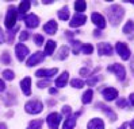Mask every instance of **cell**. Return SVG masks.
<instances>
[{
    "label": "cell",
    "mask_w": 134,
    "mask_h": 129,
    "mask_svg": "<svg viewBox=\"0 0 134 129\" xmlns=\"http://www.w3.org/2000/svg\"><path fill=\"white\" fill-rule=\"evenodd\" d=\"M108 19H110V22H111L114 26H116L118 23L121 22V19L123 18V10L119 7V5H116V4H114V5H111L110 7V10H108Z\"/></svg>",
    "instance_id": "cell-1"
},
{
    "label": "cell",
    "mask_w": 134,
    "mask_h": 129,
    "mask_svg": "<svg viewBox=\"0 0 134 129\" xmlns=\"http://www.w3.org/2000/svg\"><path fill=\"white\" fill-rule=\"evenodd\" d=\"M25 109H26L27 113H30V114H38V113L42 112L43 105H42V102H39V101L34 100V101L27 102V104L25 105Z\"/></svg>",
    "instance_id": "cell-2"
},
{
    "label": "cell",
    "mask_w": 134,
    "mask_h": 129,
    "mask_svg": "<svg viewBox=\"0 0 134 129\" xmlns=\"http://www.w3.org/2000/svg\"><path fill=\"white\" fill-rule=\"evenodd\" d=\"M16 18H18V11L14 7H10L7 11V16H5V27L7 28H12L16 23Z\"/></svg>",
    "instance_id": "cell-3"
},
{
    "label": "cell",
    "mask_w": 134,
    "mask_h": 129,
    "mask_svg": "<svg viewBox=\"0 0 134 129\" xmlns=\"http://www.w3.org/2000/svg\"><path fill=\"white\" fill-rule=\"evenodd\" d=\"M115 48H116V53L119 54V56H121L123 61H127L130 58V50H129V47L126 46V43L118 42L116 46H115Z\"/></svg>",
    "instance_id": "cell-4"
},
{
    "label": "cell",
    "mask_w": 134,
    "mask_h": 129,
    "mask_svg": "<svg viewBox=\"0 0 134 129\" xmlns=\"http://www.w3.org/2000/svg\"><path fill=\"white\" fill-rule=\"evenodd\" d=\"M107 70H108V71H113V73H115L116 77H118V79H119V81H123V79H125L126 71H125V67L122 66V64L114 63V64H111V66H108V67H107Z\"/></svg>",
    "instance_id": "cell-5"
},
{
    "label": "cell",
    "mask_w": 134,
    "mask_h": 129,
    "mask_svg": "<svg viewBox=\"0 0 134 129\" xmlns=\"http://www.w3.org/2000/svg\"><path fill=\"white\" fill-rule=\"evenodd\" d=\"M46 121H48L50 129H58V125L61 122L60 113H50V114L48 116V118H46Z\"/></svg>",
    "instance_id": "cell-6"
},
{
    "label": "cell",
    "mask_w": 134,
    "mask_h": 129,
    "mask_svg": "<svg viewBox=\"0 0 134 129\" xmlns=\"http://www.w3.org/2000/svg\"><path fill=\"white\" fill-rule=\"evenodd\" d=\"M43 58H45V54L41 53V51H37V53H34V54L29 58L27 66H29V67H33V66H35V64H38L39 62H42Z\"/></svg>",
    "instance_id": "cell-7"
},
{
    "label": "cell",
    "mask_w": 134,
    "mask_h": 129,
    "mask_svg": "<svg viewBox=\"0 0 134 129\" xmlns=\"http://www.w3.org/2000/svg\"><path fill=\"white\" fill-rule=\"evenodd\" d=\"M85 20H87V18H85V15H83V14H76L73 18H72V20H70V27H80V26H83V24L85 23Z\"/></svg>",
    "instance_id": "cell-8"
},
{
    "label": "cell",
    "mask_w": 134,
    "mask_h": 129,
    "mask_svg": "<svg viewBox=\"0 0 134 129\" xmlns=\"http://www.w3.org/2000/svg\"><path fill=\"white\" fill-rule=\"evenodd\" d=\"M15 53H16V56H18V59L22 62L23 59L27 56V54H29V48L25 46V44H16V47H15Z\"/></svg>",
    "instance_id": "cell-9"
},
{
    "label": "cell",
    "mask_w": 134,
    "mask_h": 129,
    "mask_svg": "<svg viewBox=\"0 0 134 129\" xmlns=\"http://www.w3.org/2000/svg\"><path fill=\"white\" fill-rule=\"evenodd\" d=\"M91 19H92V22L95 23L99 28H104L106 27V19L103 18V15H100L98 12H93L91 15Z\"/></svg>",
    "instance_id": "cell-10"
},
{
    "label": "cell",
    "mask_w": 134,
    "mask_h": 129,
    "mask_svg": "<svg viewBox=\"0 0 134 129\" xmlns=\"http://www.w3.org/2000/svg\"><path fill=\"white\" fill-rule=\"evenodd\" d=\"M25 22H26V26L30 27V28H35L38 27V24H39V19H38V16L34 15V14H30L27 15L26 18H25Z\"/></svg>",
    "instance_id": "cell-11"
},
{
    "label": "cell",
    "mask_w": 134,
    "mask_h": 129,
    "mask_svg": "<svg viewBox=\"0 0 134 129\" xmlns=\"http://www.w3.org/2000/svg\"><path fill=\"white\" fill-rule=\"evenodd\" d=\"M103 97L106 98V101H113L118 97V90L114 87H107L103 90Z\"/></svg>",
    "instance_id": "cell-12"
},
{
    "label": "cell",
    "mask_w": 134,
    "mask_h": 129,
    "mask_svg": "<svg viewBox=\"0 0 134 129\" xmlns=\"http://www.w3.org/2000/svg\"><path fill=\"white\" fill-rule=\"evenodd\" d=\"M57 69H50V70H46V69H41V70H38L37 73H35V75L37 77H39V78H43V77H46V78H49V77H53V75H56L57 74Z\"/></svg>",
    "instance_id": "cell-13"
},
{
    "label": "cell",
    "mask_w": 134,
    "mask_h": 129,
    "mask_svg": "<svg viewBox=\"0 0 134 129\" xmlns=\"http://www.w3.org/2000/svg\"><path fill=\"white\" fill-rule=\"evenodd\" d=\"M98 51L100 55H111L113 54V47L108 43H99L98 44Z\"/></svg>",
    "instance_id": "cell-14"
},
{
    "label": "cell",
    "mask_w": 134,
    "mask_h": 129,
    "mask_svg": "<svg viewBox=\"0 0 134 129\" xmlns=\"http://www.w3.org/2000/svg\"><path fill=\"white\" fill-rule=\"evenodd\" d=\"M20 87H22L23 94L30 95V94H31V79H30L29 77H26L25 79H22V82H20Z\"/></svg>",
    "instance_id": "cell-15"
},
{
    "label": "cell",
    "mask_w": 134,
    "mask_h": 129,
    "mask_svg": "<svg viewBox=\"0 0 134 129\" xmlns=\"http://www.w3.org/2000/svg\"><path fill=\"white\" fill-rule=\"evenodd\" d=\"M43 31L46 32V34H49V35L56 34V31H57V23L54 22V20H49L43 26Z\"/></svg>",
    "instance_id": "cell-16"
},
{
    "label": "cell",
    "mask_w": 134,
    "mask_h": 129,
    "mask_svg": "<svg viewBox=\"0 0 134 129\" xmlns=\"http://www.w3.org/2000/svg\"><path fill=\"white\" fill-rule=\"evenodd\" d=\"M68 78H69L68 71H64V73H62V74L56 79V86H58V87H64V86H66Z\"/></svg>",
    "instance_id": "cell-17"
},
{
    "label": "cell",
    "mask_w": 134,
    "mask_h": 129,
    "mask_svg": "<svg viewBox=\"0 0 134 129\" xmlns=\"http://www.w3.org/2000/svg\"><path fill=\"white\" fill-rule=\"evenodd\" d=\"M88 129H104V124L100 118H93L88 122Z\"/></svg>",
    "instance_id": "cell-18"
},
{
    "label": "cell",
    "mask_w": 134,
    "mask_h": 129,
    "mask_svg": "<svg viewBox=\"0 0 134 129\" xmlns=\"http://www.w3.org/2000/svg\"><path fill=\"white\" fill-rule=\"evenodd\" d=\"M98 108H100L102 110H103V112L106 113V114H107V116H108L110 118H111V121H115V120H116V114H115V113H114V112H113L111 109H108V108L104 104L99 102V104H98Z\"/></svg>",
    "instance_id": "cell-19"
},
{
    "label": "cell",
    "mask_w": 134,
    "mask_h": 129,
    "mask_svg": "<svg viewBox=\"0 0 134 129\" xmlns=\"http://www.w3.org/2000/svg\"><path fill=\"white\" fill-rule=\"evenodd\" d=\"M54 48H56V42L54 40H48L46 42V46H45V55H52L53 51H54Z\"/></svg>",
    "instance_id": "cell-20"
},
{
    "label": "cell",
    "mask_w": 134,
    "mask_h": 129,
    "mask_svg": "<svg viewBox=\"0 0 134 129\" xmlns=\"http://www.w3.org/2000/svg\"><path fill=\"white\" fill-rule=\"evenodd\" d=\"M30 5H31V3L29 2V0H23V2L19 4V12H20V15L23 16V15H25L29 10H30Z\"/></svg>",
    "instance_id": "cell-21"
},
{
    "label": "cell",
    "mask_w": 134,
    "mask_h": 129,
    "mask_svg": "<svg viewBox=\"0 0 134 129\" xmlns=\"http://www.w3.org/2000/svg\"><path fill=\"white\" fill-rule=\"evenodd\" d=\"M76 117H77V114L68 117L66 121H65V124H64V129H73L75 124H76Z\"/></svg>",
    "instance_id": "cell-22"
},
{
    "label": "cell",
    "mask_w": 134,
    "mask_h": 129,
    "mask_svg": "<svg viewBox=\"0 0 134 129\" xmlns=\"http://www.w3.org/2000/svg\"><path fill=\"white\" fill-rule=\"evenodd\" d=\"M85 7H87V3L84 0H77L75 3V10L77 11L76 14H81L83 11H85Z\"/></svg>",
    "instance_id": "cell-23"
},
{
    "label": "cell",
    "mask_w": 134,
    "mask_h": 129,
    "mask_svg": "<svg viewBox=\"0 0 134 129\" xmlns=\"http://www.w3.org/2000/svg\"><path fill=\"white\" fill-rule=\"evenodd\" d=\"M58 18L62 20H68L69 19V11H68V7H64L58 11Z\"/></svg>",
    "instance_id": "cell-24"
},
{
    "label": "cell",
    "mask_w": 134,
    "mask_h": 129,
    "mask_svg": "<svg viewBox=\"0 0 134 129\" xmlns=\"http://www.w3.org/2000/svg\"><path fill=\"white\" fill-rule=\"evenodd\" d=\"M92 95H93V92H92V90H87V92L83 94V98H81L83 104H90V102L92 101Z\"/></svg>",
    "instance_id": "cell-25"
},
{
    "label": "cell",
    "mask_w": 134,
    "mask_h": 129,
    "mask_svg": "<svg viewBox=\"0 0 134 129\" xmlns=\"http://www.w3.org/2000/svg\"><path fill=\"white\" fill-rule=\"evenodd\" d=\"M41 126H42V120H34L30 122L27 129H41Z\"/></svg>",
    "instance_id": "cell-26"
},
{
    "label": "cell",
    "mask_w": 134,
    "mask_h": 129,
    "mask_svg": "<svg viewBox=\"0 0 134 129\" xmlns=\"http://www.w3.org/2000/svg\"><path fill=\"white\" fill-rule=\"evenodd\" d=\"M134 31V23L131 20H129L127 23L125 24V27H123V32L125 34H130V32Z\"/></svg>",
    "instance_id": "cell-27"
},
{
    "label": "cell",
    "mask_w": 134,
    "mask_h": 129,
    "mask_svg": "<svg viewBox=\"0 0 134 129\" xmlns=\"http://www.w3.org/2000/svg\"><path fill=\"white\" fill-rule=\"evenodd\" d=\"M70 85H72L73 87H76V89H81L83 86H84V82L81 79H77V78H75V79H72V82H70Z\"/></svg>",
    "instance_id": "cell-28"
},
{
    "label": "cell",
    "mask_w": 134,
    "mask_h": 129,
    "mask_svg": "<svg viewBox=\"0 0 134 129\" xmlns=\"http://www.w3.org/2000/svg\"><path fill=\"white\" fill-rule=\"evenodd\" d=\"M81 50H83L84 54H91V53L93 51V47H92L91 44H83V46H81Z\"/></svg>",
    "instance_id": "cell-29"
},
{
    "label": "cell",
    "mask_w": 134,
    "mask_h": 129,
    "mask_svg": "<svg viewBox=\"0 0 134 129\" xmlns=\"http://www.w3.org/2000/svg\"><path fill=\"white\" fill-rule=\"evenodd\" d=\"M66 55H68V47H66V46H62V47H61V50H60L58 58H60V59H64Z\"/></svg>",
    "instance_id": "cell-30"
},
{
    "label": "cell",
    "mask_w": 134,
    "mask_h": 129,
    "mask_svg": "<svg viewBox=\"0 0 134 129\" xmlns=\"http://www.w3.org/2000/svg\"><path fill=\"white\" fill-rule=\"evenodd\" d=\"M3 77L5 78V79H8V81H11V79H14V73L11 71V70H4L3 71Z\"/></svg>",
    "instance_id": "cell-31"
},
{
    "label": "cell",
    "mask_w": 134,
    "mask_h": 129,
    "mask_svg": "<svg viewBox=\"0 0 134 129\" xmlns=\"http://www.w3.org/2000/svg\"><path fill=\"white\" fill-rule=\"evenodd\" d=\"M72 43H73V53H75V54H79V51L81 50V46H83V44H81L80 42H75V40H73Z\"/></svg>",
    "instance_id": "cell-32"
},
{
    "label": "cell",
    "mask_w": 134,
    "mask_h": 129,
    "mask_svg": "<svg viewBox=\"0 0 134 129\" xmlns=\"http://www.w3.org/2000/svg\"><path fill=\"white\" fill-rule=\"evenodd\" d=\"M2 62H4L5 64H10L11 59H10V54H8V53H4V54H3V56H2Z\"/></svg>",
    "instance_id": "cell-33"
},
{
    "label": "cell",
    "mask_w": 134,
    "mask_h": 129,
    "mask_svg": "<svg viewBox=\"0 0 134 129\" xmlns=\"http://www.w3.org/2000/svg\"><path fill=\"white\" fill-rule=\"evenodd\" d=\"M34 40H35V43H37L38 46H41V44L43 43V38H42V35H35V36H34Z\"/></svg>",
    "instance_id": "cell-34"
},
{
    "label": "cell",
    "mask_w": 134,
    "mask_h": 129,
    "mask_svg": "<svg viewBox=\"0 0 134 129\" xmlns=\"http://www.w3.org/2000/svg\"><path fill=\"white\" fill-rule=\"evenodd\" d=\"M49 83H50L49 79H46V81H39V82H38V87H46V86H49Z\"/></svg>",
    "instance_id": "cell-35"
},
{
    "label": "cell",
    "mask_w": 134,
    "mask_h": 129,
    "mask_svg": "<svg viewBox=\"0 0 134 129\" xmlns=\"http://www.w3.org/2000/svg\"><path fill=\"white\" fill-rule=\"evenodd\" d=\"M116 104H118V106H122V108H126V106H127V102H126L123 98L118 100V101H116Z\"/></svg>",
    "instance_id": "cell-36"
},
{
    "label": "cell",
    "mask_w": 134,
    "mask_h": 129,
    "mask_svg": "<svg viewBox=\"0 0 134 129\" xmlns=\"http://www.w3.org/2000/svg\"><path fill=\"white\" fill-rule=\"evenodd\" d=\"M27 38H29V34H27L26 31H23L22 34H20V40H22V42H23V40H26Z\"/></svg>",
    "instance_id": "cell-37"
},
{
    "label": "cell",
    "mask_w": 134,
    "mask_h": 129,
    "mask_svg": "<svg viewBox=\"0 0 134 129\" xmlns=\"http://www.w3.org/2000/svg\"><path fill=\"white\" fill-rule=\"evenodd\" d=\"M62 113H64V114H70V108L69 106H64L62 108Z\"/></svg>",
    "instance_id": "cell-38"
},
{
    "label": "cell",
    "mask_w": 134,
    "mask_h": 129,
    "mask_svg": "<svg viewBox=\"0 0 134 129\" xmlns=\"http://www.w3.org/2000/svg\"><path fill=\"white\" fill-rule=\"evenodd\" d=\"M98 81V77H95V78H92L91 81H88V85H95V82Z\"/></svg>",
    "instance_id": "cell-39"
},
{
    "label": "cell",
    "mask_w": 134,
    "mask_h": 129,
    "mask_svg": "<svg viewBox=\"0 0 134 129\" xmlns=\"http://www.w3.org/2000/svg\"><path fill=\"white\" fill-rule=\"evenodd\" d=\"M129 100H130V104H131V105H133V106H134V93L129 95Z\"/></svg>",
    "instance_id": "cell-40"
},
{
    "label": "cell",
    "mask_w": 134,
    "mask_h": 129,
    "mask_svg": "<svg viewBox=\"0 0 134 129\" xmlns=\"http://www.w3.org/2000/svg\"><path fill=\"white\" fill-rule=\"evenodd\" d=\"M4 89H5V85H4V82H3V81L0 79V92H3Z\"/></svg>",
    "instance_id": "cell-41"
},
{
    "label": "cell",
    "mask_w": 134,
    "mask_h": 129,
    "mask_svg": "<svg viewBox=\"0 0 134 129\" xmlns=\"http://www.w3.org/2000/svg\"><path fill=\"white\" fill-rule=\"evenodd\" d=\"M4 40V38H3V31H2V28H0V43H2Z\"/></svg>",
    "instance_id": "cell-42"
},
{
    "label": "cell",
    "mask_w": 134,
    "mask_h": 129,
    "mask_svg": "<svg viewBox=\"0 0 134 129\" xmlns=\"http://www.w3.org/2000/svg\"><path fill=\"white\" fill-rule=\"evenodd\" d=\"M56 93H57L56 89H50V94H56Z\"/></svg>",
    "instance_id": "cell-43"
},
{
    "label": "cell",
    "mask_w": 134,
    "mask_h": 129,
    "mask_svg": "<svg viewBox=\"0 0 134 129\" xmlns=\"http://www.w3.org/2000/svg\"><path fill=\"white\" fill-rule=\"evenodd\" d=\"M0 129H7L5 124H0Z\"/></svg>",
    "instance_id": "cell-44"
},
{
    "label": "cell",
    "mask_w": 134,
    "mask_h": 129,
    "mask_svg": "<svg viewBox=\"0 0 134 129\" xmlns=\"http://www.w3.org/2000/svg\"><path fill=\"white\" fill-rule=\"evenodd\" d=\"M131 70L134 71V58H133V61H131Z\"/></svg>",
    "instance_id": "cell-45"
},
{
    "label": "cell",
    "mask_w": 134,
    "mask_h": 129,
    "mask_svg": "<svg viewBox=\"0 0 134 129\" xmlns=\"http://www.w3.org/2000/svg\"><path fill=\"white\" fill-rule=\"evenodd\" d=\"M130 128H131V129H134V120L131 121V124H130Z\"/></svg>",
    "instance_id": "cell-46"
},
{
    "label": "cell",
    "mask_w": 134,
    "mask_h": 129,
    "mask_svg": "<svg viewBox=\"0 0 134 129\" xmlns=\"http://www.w3.org/2000/svg\"><path fill=\"white\" fill-rule=\"evenodd\" d=\"M98 35H100V32H99V30H96V31H95V36H98Z\"/></svg>",
    "instance_id": "cell-47"
},
{
    "label": "cell",
    "mask_w": 134,
    "mask_h": 129,
    "mask_svg": "<svg viewBox=\"0 0 134 129\" xmlns=\"http://www.w3.org/2000/svg\"><path fill=\"white\" fill-rule=\"evenodd\" d=\"M119 129H125V125H123V126H122V128H119Z\"/></svg>",
    "instance_id": "cell-48"
}]
</instances>
